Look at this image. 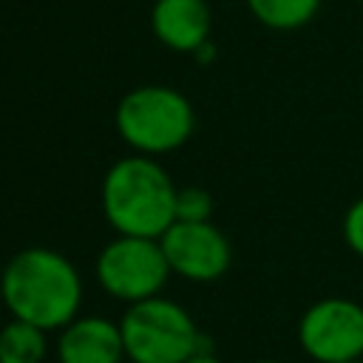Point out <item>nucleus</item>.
Wrapping results in <instances>:
<instances>
[{
  "label": "nucleus",
  "mask_w": 363,
  "mask_h": 363,
  "mask_svg": "<svg viewBox=\"0 0 363 363\" xmlns=\"http://www.w3.org/2000/svg\"><path fill=\"white\" fill-rule=\"evenodd\" d=\"M323 0H247L250 14L272 31H295L315 20Z\"/></svg>",
  "instance_id": "obj_11"
},
{
  "label": "nucleus",
  "mask_w": 363,
  "mask_h": 363,
  "mask_svg": "<svg viewBox=\"0 0 363 363\" xmlns=\"http://www.w3.org/2000/svg\"><path fill=\"white\" fill-rule=\"evenodd\" d=\"M184 363H221L210 349H201V352H196L190 360H184Z\"/></svg>",
  "instance_id": "obj_15"
},
{
  "label": "nucleus",
  "mask_w": 363,
  "mask_h": 363,
  "mask_svg": "<svg viewBox=\"0 0 363 363\" xmlns=\"http://www.w3.org/2000/svg\"><path fill=\"white\" fill-rule=\"evenodd\" d=\"M343 363H360V360H343Z\"/></svg>",
  "instance_id": "obj_17"
},
{
  "label": "nucleus",
  "mask_w": 363,
  "mask_h": 363,
  "mask_svg": "<svg viewBox=\"0 0 363 363\" xmlns=\"http://www.w3.org/2000/svg\"><path fill=\"white\" fill-rule=\"evenodd\" d=\"M298 343L315 363H343L363 357V303L329 295L306 306L298 320Z\"/></svg>",
  "instance_id": "obj_6"
},
{
  "label": "nucleus",
  "mask_w": 363,
  "mask_h": 363,
  "mask_svg": "<svg viewBox=\"0 0 363 363\" xmlns=\"http://www.w3.org/2000/svg\"><path fill=\"white\" fill-rule=\"evenodd\" d=\"M176 196L179 187L159 159L133 153L108 167L99 204L116 235L162 238L176 221Z\"/></svg>",
  "instance_id": "obj_2"
},
{
  "label": "nucleus",
  "mask_w": 363,
  "mask_h": 363,
  "mask_svg": "<svg viewBox=\"0 0 363 363\" xmlns=\"http://www.w3.org/2000/svg\"><path fill=\"white\" fill-rule=\"evenodd\" d=\"M113 125L133 153L156 159L179 150L193 136L196 111L190 99L170 85H139L119 99Z\"/></svg>",
  "instance_id": "obj_3"
},
{
  "label": "nucleus",
  "mask_w": 363,
  "mask_h": 363,
  "mask_svg": "<svg viewBox=\"0 0 363 363\" xmlns=\"http://www.w3.org/2000/svg\"><path fill=\"white\" fill-rule=\"evenodd\" d=\"M213 28V14L207 0H156L150 9L153 37L179 54H196Z\"/></svg>",
  "instance_id": "obj_9"
},
{
  "label": "nucleus",
  "mask_w": 363,
  "mask_h": 363,
  "mask_svg": "<svg viewBox=\"0 0 363 363\" xmlns=\"http://www.w3.org/2000/svg\"><path fill=\"white\" fill-rule=\"evenodd\" d=\"M119 320L102 315H77L57 335V363H125Z\"/></svg>",
  "instance_id": "obj_8"
},
{
  "label": "nucleus",
  "mask_w": 363,
  "mask_h": 363,
  "mask_svg": "<svg viewBox=\"0 0 363 363\" xmlns=\"http://www.w3.org/2000/svg\"><path fill=\"white\" fill-rule=\"evenodd\" d=\"M0 298L14 320L60 332L79 315L82 278L62 252L51 247H26L3 267Z\"/></svg>",
  "instance_id": "obj_1"
},
{
  "label": "nucleus",
  "mask_w": 363,
  "mask_h": 363,
  "mask_svg": "<svg viewBox=\"0 0 363 363\" xmlns=\"http://www.w3.org/2000/svg\"><path fill=\"white\" fill-rule=\"evenodd\" d=\"M340 233H343L346 247L357 258H363V196L349 204V210L343 216V224H340Z\"/></svg>",
  "instance_id": "obj_13"
},
{
  "label": "nucleus",
  "mask_w": 363,
  "mask_h": 363,
  "mask_svg": "<svg viewBox=\"0 0 363 363\" xmlns=\"http://www.w3.org/2000/svg\"><path fill=\"white\" fill-rule=\"evenodd\" d=\"M0 275H3V269H0Z\"/></svg>",
  "instance_id": "obj_18"
},
{
  "label": "nucleus",
  "mask_w": 363,
  "mask_h": 363,
  "mask_svg": "<svg viewBox=\"0 0 363 363\" xmlns=\"http://www.w3.org/2000/svg\"><path fill=\"white\" fill-rule=\"evenodd\" d=\"M252 363H278V360H272V357H261V360H252Z\"/></svg>",
  "instance_id": "obj_16"
},
{
  "label": "nucleus",
  "mask_w": 363,
  "mask_h": 363,
  "mask_svg": "<svg viewBox=\"0 0 363 363\" xmlns=\"http://www.w3.org/2000/svg\"><path fill=\"white\" fill-rule=\"evenodd\" d=\"M159 244L170 272L193 284L218 281L233 264V247L213 221H173Z\"/></svg>",
  "instance_id": "obj_7"
},
{
  "label": "nucleus",
  "mask_w": 363,
  "mask_h": 363,
  "mask_svg": "<svg viewBox=\"0 0 363 363\" xmlns=\"http://www.w3.org/2000/svg\"><path fill=\"white\" fill-rule=\"evenodd\" d=\"M170 275L159 238L116 235L96 255V284L128 306L162 295Z\"/></svg>",
  "instance_id": "obj_5"
},
{
  "label": "nucleus",
  "mask_w": 363,
  "mask_h": 363,
  "mask_svg": "<svg viewBox=\"0 0 363 363\" xmlns=\"http://www.w3.org/2000/svg\"><path fill=\"white\" fill-rule=\"evenodd\" d=\"M119 329L128 363H184L210 349L193 315L162 295L130 303L119 318Z\"/></svg>",
  "instance_id": "obj_4"
},
{
  "label": "nucleus",
  "mask_w": 363,
  "mask_h": 363,
  "mask_svg": "<svg viewBox=\"0 0 363 363\" xmlns=\"http://www.w3.org/2000/svg\"><path fill=\"white\" fill-rule=\"evenodd\" d=\"M213 57H216V45L207 40V43L196 51V60H199V62H213Z\"/></svg>",
  "instance_id": "obj_14"
},
{
  "label": "nucleus",
  "mask_w": 363,
  "mask_h": 363,
  "mask_svg": "<svg viewBox=\"0 0 363 363\" xmlns=\"http://www.w3.org/2000/svg\"><path fill=\"white\" fill-rule=\"evenodd\" d=\"M176 221H213V196L204 187H179Z\"/></svg>",
  "instance_id": "obj_12"
},
{
  "label": "nucleus",
  "mask_w": 363,
  "mask_h": 363,
  "mask_svg": "<svg viewBox=\"0 0 363 363\" xmlns=\"http://www.w3.org/2000/svg\"><path fill=\"white\" fill-rule=\"evenodd\" d=\"M45 354H48L45 329L14 318L0 329V363H43Z\"/></svg>",
  "instance_id": "obj_10"
}]
</instances>
